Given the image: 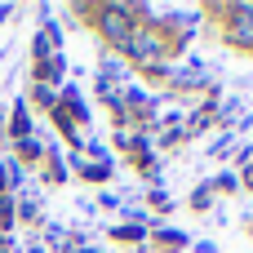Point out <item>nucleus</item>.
<instances>
[{"instance_id":"f257e3e1","label":"nucleus","mask_w":253,"mask_h":253,"mask_svg":"<svg viewBox=\"0 0 253 253\" xmlns=\"http://www.w3.org/2000/svg\"><path fill=\"white\" fill-rule=\"evenodd\" d=\"M102 27H107V36H111V40H120V44H129V40H133L125 9H107V13H102Z\"/></svg>"},{"instance_id":"f03ea898","label":"nucleus","mask_w":253,"mask_h":253,"mask_svg":"<svg viewBox=\"0 0 253 253\" xmlns=\"http://www.w3.org/2000/svg\"><path fill=\"white\" fill-rule=\"evenodd\" d=\"M231 36H236L240 44H253V4H240V9H236V27H231Z\"/></svg>"}]
</instances>
